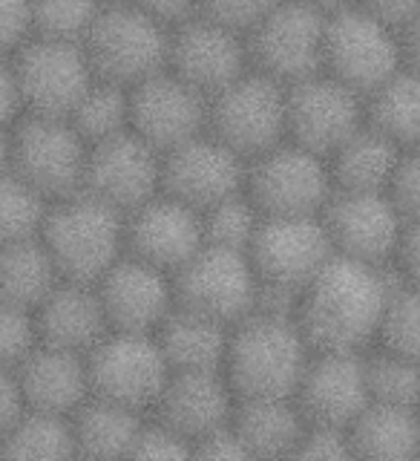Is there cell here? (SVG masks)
Segmentation results:
<instances>
[{"mask_svg": "<svg viewBox=\"0 0 420 461\" xmlns=\"http://www.w3.org/2000/svg\"><path fill=\"white\" fill-rule=\"evenodd\" d=\"M144 412L90 395L72 412V436L78 456L90 458H130Z\"/></svg>", "mask_w": 420, "mask_h": 461, "instance_id": "obj_30", "label": "cell"}, {"mask_svg": "<svg viewBox=\"0 0 420 461\" xmlns=\"http://www.w3.org/2000/svg\"><path fill=\"white\" fill-rule=\"evenodd\" d=\"M124 242L127 254L176 274L208 242L205 220L199 208L162 191L124 216Z\"/></svg>", "mask_w": 420, "mask_h": 461, "instance_id": "obj_20", "label": "cell"}, {"mask_svg": "<svg viewBox=\"0 0 420 461\" xmlns=\"http://www.w3.org/2000/svg\"><path fill=\"white\" fill-rule=\"evenodd\" d=\"M245 191L263 216L323 213L335 194L326 156L285 139L248 162Z\"/></svg>", "mask_w": 420, "mask_h": 461, "instance_id": "obj_9", "label": "cell"}, {"mask_svg": "<svg viewBox=\"0 0 420 461\" xmlns=\"http://www.w3.org/2000/svg\"><path fill=\"white\" fill-rule=\"evenodd\" d=\"M400 153L403 148L366 122L326 158L335 191H389Z\"/></svg>", "mask_w": 420, "mask_h": 461, "instance_id": "obj_28", "label": "cell"}, {"mask_svg": "<svg viewBox=\"0 0 420 461\" xmlns=\"http://www.w3.org/2000/svg\"><path fill=\"white\" fill-rule=\"evenodd\" d=\"M366 122L409 150L420 144V72L403 64L366 95Z\"/></svg>", "mask_w": 420, "mask_h": 461, "instance_id": "obj_32", "label": "cell"}, {"mask_svg": "<svg viewBox=\"0 0 420 461\" xmlns=\"http://www.w3.org/2000/svg\"><path fill=\"white\" fill-rule=\"evenodd\" d=\"M167 69L210 98L251 69L248 38L208 14H193L173 26Z\"/></svg>", "mask_w": 420, "mask_h": 461, "instance_id": "obj_18", "label": "cell"}, {"mask_svg": "<svg viewBox=\"0 0 420 461\" xmlns=\"http://www.w3.org/2000/svg\"><path fill=\"white\" fill-rule=\"evenodd\" d=\"M193 456H201V458H222V461H228V458H251L248 450H245L242 438H239V432L234 429V418H230V424L213 429L201 441H196Z\"/></svg>", "mask_w": 420, "mask_h": 461, "instance_id": "obj_47", "label": "cell"}, {"mask_svg": "<svg viewBox=\"0 0 420 461\" xmlns=\"http://www.w3.org/2000/svg\"><path fill=\"white\" fill-rule=\"evenodd\" d=\"M14 372H18V381L23 389L26 410L72 418V412L93 395L86 355L78 352L38 343Z\"/></svg>", "mask_w": 420, "mask_h": 461, "instance_id": "obj_25", "label": "cell"}, {"mask_svg": "<svg viewBox=\"0 0 420 461\" xmlns=\"http://www.w3.org/2000/svg\"><path fill=\"white\" fill-rule=\"evenodd\" d=\"M52 202L14 170L0 173V245L40 237Z\"/></svg>", "mask_w": 420, "mask_h": 461, "instance_id": "obj_36", "label": "cell"}, {"mask_svg": "<svg viewBox=\"0 0 420 461\" xmlns=\"http://www.w3.org/2000/svg\"><path fill=\"white\" fill-rule=\"evenodd\" d=\"M165 153L144 141L133 127L90 144L84 191L124 216L165 191Z\"/></svg>", "mask_w": 420, "mask_h": 461, "instance_id": "obj_14", "label": "cell"}, {"mask_svg": "<svg viewBox=\"0 0 420 461\" xmlns=\"http://www.w3.org/2000/svg\"><path fill=\"white\" fill-rule=\"evenodd\" d=\"M93 395L147 415L170 378V364L156 331L110 329L86 352Z\"/></svg>", "mask_w": 420, "mask_h": 461, "instance_id": "obj_5", "label": "cell"}, {"mask_svg": "<svg viewBox=\"0 0 420 461\" xmlns=\"http://www.w3.org/2000/svg\"><path fill=\"white\" fill-rule=\"evenodd\" d=\"M294 398L308 424L349 429L371 401L363 352L314 349Z\"/></svg>", "mask_w": 420, "mask_h": 461, "instance_id": "obj_21", "label": "cell"}, {"mask_svg": "<svg viewBox=\"0 0 420 461\" xmlns=\"http://www.w3.org/2000/svg\"><path fill=\"white\" fill-rule=\"evenodd\" d=\"M311 355L294 317L251 312L230 329L225 375L237 398H294Z\"/></svg>", "mask_w": 420, "mask_h": 461, "instance_id": "obj_2", "label": "cell"}, {"mask_svg": "<svg viewBox=\"0 0 420 461\" xmlns=\"http://www.w3.org/2000/svg\"><path fill=\"white\" fill-rule=\"evenodd\" d=\"M277 4L280 0H201L199 14H208V18L237 29V32L248 38L251 29Z\"/></svg>", "mask_w": 420, "mask_h": 461, "instance_id": "obj_43", "label": "cell"}, {"mask_svg": "<svg viewBox=\"0 0 420 461\" xmlns=\"http://www.w3.org/2000/svg\"><path fill=\"white\" fill-rule=\"evenodd\" d=\"M32 38V0H0V52H14Z\"/></svg>", "mask_w": 420, "mask_h": 461, "instance_id": "obj_45", "label": "cell"}, {"mask_svg": "<svg viewBox=\"0 0 420 461\" xmlns=\"http://www.w3.org/2000/svg\"><path fill=\"white\" fill-rule=\"evenodd\" d=\"M61 280V271L40 237L0 245V300L35 312Z\"/></svg>", "mask_w": 420, "mask_h": 461, "instance_id": "obj_31", "label": "cell"}, {"mask_svg": "<svg viewBox=\"0 0 420 461\" xmlns=\"http://www.w3.org/2000/svg\"><path fill=\"white\" fill-rule=\"evenodd\" d=\"M395 268L400 274V280L420 285V220L407 222V230H403L400 249L395 257Z\"/></svg>", "mask_w": 420, "mask_h": 461, "instance_id": "obj_50", "label": "cell"}, {"mask_svg": "<svg viewBox=\"0 0 420 461\" xmlns=\"http://www.w3.org/2000/svg\"><path fill=\"white\" fill-rule=\"evenodd\" d=\"M294 456L297 458H352L354 453H352L349 429L308 424Z\"/></svg>", "mask_w": 420, "mask_h": 461, "instance_id": "obj_44", "label": "cell"}, {"mask_svg": "<svg viewBox=\"0 0 420 461\" xmlns=\"http://www.w3.org/2000/svg\"><path fill=\"white\" fill-rule=\"evenodd\" d=\"M363 124L366 95L328 72L288 84V139L302 148L328 158Z\"/></svg>", "mask_w": 420, "mask_h": 461, "instance_id": "obj_15", "label": "cell"}, {"mask_svg": "<svg viewBox=\"0 0 420 461\" xmlns=\"http://www.w3.org/2000/svg\"><path fill=\"white\" fill-rule=\"evenodd\" d=\"M26 412V398L14 369H0V441L9 436V429L18 424Z\"/></svg>", "mask_w": 420, "mask_h": 461, "instance_id": "obj_48", "label": "cell"}, {"mask_svg": "<svg viewBox=\"0 0 420 461\" xmlns=\"http://www.w3.org/2000/svg\"><path fill=\"white\" fill-rule=\"evenodd\" d=\"M86 158L90 141L69 119L23 113L12 127V170L49 202L84 191Z\"/></svg>", "mask_w": 420, "mask_h": 461, "instance_id": "obj_7", "label": "cell"}, {"mask_svg": "<svg viewBox=\"0 0 420 461\" xmlns=\"http://www.w3.org/2000/svg\"><path fill=\"white\" fill-rule=\"evenodd\" d=\"M403 38V64L420 72V14L400 32Z\"/></svg>", "mask_w": 420, "mask_h": 461, "instance_id": "obj_52", "label": "cell"}, {"mask_svg": "<svg viewBox=\"0 0 420 461\" xmlns=\"http://www.w3.org/2000/svg\"><path fill=\"white\" fill-rule=\"evenodd\" d=\"M38 343L35 312L0 300V369H18Z\"/></svg>", "mask_w": 420, "mask_h": 461, "instance_id": "obj_40", "label": "cell"}, {"mask_svg": "<svg viewBox=\"0 0 420 461\" xmlns=\"http://www.w3.org/2000/svg\"><path fill=\"white\" fill-rule=\"evenodd\" d=\"M191 456H193V444L182 432L165 424L162 418L144 415L130 458H191Z\"/></svg>", "mask_w": 420, "mask_h": 461, "instance_id": "obj_41", "label": "cell"}, {"mask_svg": "<svg viewBox=\"0 0 420 461\" xmlns=\"http://www.w3.org/2000/svg\"><path fill=\"white\" fill-rule=\"evenodd\" d=\"M110 329L156 331L176 306L173 274L133 254H121L104 277L95 280Z\"/></svg>", "mask_w": 420, "mask_h": 461, "instance_id": "obj_22", "label": "cell"}, {"mask_svg": "<svg viewBox=\"0 0 420 461\" xmlns=\"http://www.w3.org/2000/svg\"><path fill=\"white\" fill-rule=\"evenodd\" d=\"M173 292L179 306L237 326L256 306L259 277L248 251L205 242L173 274Z\"/></svg>", "mask_w": 420, "mask_h": 461, "instance_id": "obj_12", "label": "cell"}, {"mask_svg": "<svg viewBox=\"0 0 420 461\" xmlns=\"http://www.w3.org/2000/svg\"><path fill=\"white\" fill-rule=\"evenodd\" d=\"M201 220H205V240L210 245L248 251L259 230V222H263V211L256 208L248 191H239L201 211Z\"/></svg>", "mask_w": 420, "mask_h": 461, "instance_id": "obj_37", "label": "cell"}, {"mask_svg": "<svg viewBox=\"0 0 420 461\" xmlns=\"http://www.w3.org/2000/svg\"><path fill=\"white\" fill-rule=\"evenodd\" d=\"M237 393L222 369H170V378L147 415L162 418L196 447L208 432L230 424Z\"/></svg>", "mask_w": 420, "mask_h": 461, "instance_id": "obj_23", "label": "cell"}, {"mask_svg": "<svg viewBox=\"0 0 420 461\" xmlns=\"http://www.w3.org/2000/svg\"><path fill=\"white\" fill-rule=\"evenodd\" d=\"M0 456L6 458H72L78 456L76 436H72V418L26 410L18 424L9 429V436L0 441Z\"/></svg>", "mask_w": 420, "mask_h": 461, "instance_id": "obj_33", "label": "cell"}, {"mask_svg": "<svg viewBox=\"0 0 420 461\" xmlns=\"http://www.w3.org/2000/svg\"><path fill=\"white\" fill-rule=\"evenodd\" d=\"M400 274L392 266L335 254L302 288L297 323L311 349L366 352L378 343L383 312Z\"/></svg>", "mask_w": 420, "mask_h": 461, "instance_id": "obj_1", "label": "cell"}, {"mask_svg": "<svg viewBox=\"0 0 420 461\" xmlns=\"http://www.w3.org/2000/svg\"><path fill=\"white\" fill-rule=\"evenodd\" d=\"M38 340L55 349L86 355L110 331L95 283L61 280L35 309Z\"/></svg>", "mask_w": 420, "mask_h": 461, "instance_id": "obj_24", "label": "cell"}, {"mask_svg": "<svg viewBox=\"0 0 420 461\" xmlns=\"http://www.w3.org/2000/svg\"><path fill=\"white\" fill-rule=\"evenodd\" d=\"M173 29L130 0H107L84 38L98 78L136 86L167 69Z\"/></svg>", "mask_w": 420, "mask_h": 461, "instance_id": "obj_4", "label": "cell"}, {"mask_svg": "<svg viewBox=\"0 0 420 461\" xmlns=\"http://www.w3.org/2000/svg\"><path fill=\"white\" fill-rule=\"evenodd\" d=\"M208 130L251 162L288 139V86L251 67L210 95Z\"/></svg>", "mask_w": 420, "mask_h": 461, "instance_id": "obj_6", "label": "cell"}, {"mask_svg": "<svg viewBox=\"0 0 420 461\" xmlns=\"http://www.w3.org/2000/svg\"><path fill=\"white\" fill-rule=\"evenodd\" d=\"M40 240L64 280L95 283L127 251L124 213L93 194L78 191L52 202Z\"/></svg>", "mask_w": 420, "mask_h": 461, "instance_id": "obj_3", "label": "cell"}, {"mask_svg": "<svg viewBox=\"0 0 420 461\" xmlns=\"http://www.w3.org/2000/svg\"><path fill=\"white\" fill-rule=\"evenodd\" d=\"M306 4L317 6V9H323V12H337L343 6H352L354 0H306Z\"/></svg>", "mask_w": 420, "mask_h": 461, "instance_id": "obj_54", "label": "cell"}, {"mask_svg": "<svg viewBox=\"0 0 420 461\" xmlns=\"http://www.w3.org/2000/svg\"><path fill=\"white\" fill-rule=\"evenodd\" d=\"M69 122L90 144L121 133L130 127V86L95 78L78 107L72 110Z\"/></svg>", "mask_w": 420, "mask_h": 461, "instance_id": "obj_35", "label": "cell"}, {"mask_svg": "<svg viewBox=\"0 0 420 461\" xmlns=\"http://www.w3.org/2000/svg\"><path fill=\"white\" fill-rule=\"evenodd\" d=\"M326 21L306 0H280L248 32L251 67L285 86L323 72Z\"/></svg>", "mask_w": 420, "mask_h": 461, "instance_id": "obj_11", "label": "cell"}, {"mask_svg": "<svg viewBox=\"0 0 420 461\" xmlns=\"http://www.w3.org/2000/svg\"><path fill=\"white\" fill-rule=\"evenodd\" d=\"M374 346L420 360V285L400 280L389 294L380 335Z\"/></svg>", "mask_w": 420, "mask_h": 461, "instance_id": "obj_38", "label": "cell"}, {"mask_svg": "<svg viewBox=\"0 0 420 461\" xmlns=\"http://www.w3.org/2000/svg\"><path fill=\"white\" fill-rule=\"evenodd\" d=\"M306 427L297 398H237L234 429L251 458L294 456Z\"/></svg>", "mask_w": 420, "mask_h": 461, "instance_id": "obj_26", "label": "cell"}, {"mask_svg": "<svg viewBox=\"0 0 420 461\" xmlns=\"http://www.w3.org/2000/svg\"><path fill=\"white\" fill-rule=\"evenodd\" d=\"M23 110L32 115L69 119L84 93L98 78L81 41L32 35L12 52Z\"/></svg>", "mask_w": 420, "mask_h": 461, "instance_id": "obj_10", "label": "cell"}, {"mask_svg": "<svg viewBox=\"0 0 420 461\" xmlns=\"http://www.w3.org/2000/svg\"><path fill=\"white\" fill-rule=\"evenodd\" d=\"M230 329L216 317L173 306L165 323L156 329V338L167 357L170 369H222L230 346Z\"/></svg>", "mask_w": 420, "mask_h": 461, "instance_id": "obj_27", "label": "cell"}, {"mask_svg": "<svg viewBox=\"0 0 420 461\" xmlns=\"http://www.w3.org/2000/svg\"><path fill=\"white\" fill-rule=\"evenodd\" d=\"M335 251L371 266H392L407 220L386 191H335L323 208Z\"/></svg>", "mask_w": 420, "mask_h": 461, "instance_id": "obj_16", "label": "cell"}, {"mask_svg": "<svg viewBox=\"0 0 420 461\" xmlns=\"http://www.w3.org/2000/svg\"><path fill=\"white\" fill-rule=\"evenodd\" d=\"M352 453L360 458L398 461L420 456V410L369 401L349 427Z\"/></svg>", "mask_w": 420, "mask_h": 461, "instance_id": "obj_29", "label": "cell"}, {"mask_svg": "<svg viewBox=\"0 0 420 461\" xmlns=\"http://www.w3.org/2000/svg\"><path fill=\"white\" fill-rule=\"evenodd\" d=\"M245 179H248V158L228 148L210 130L165 153V191L199 211L245 191Z\"/></svg>", "mask_w": 420, "mask_h": 461, "instance_id": "obj_19", "label": "cell"}, {"mask_svg": "<svg viewBox=\"0 0 420 461\" xmlns=\"http://www.w3.org/2000/svg\"><path fill=\"white\" fill-rule=\"evenodd\" d=\"M363 360L371 401L420 410V360L386 346H371L363 352Z\"/></svg>", "mask_w": 420, "mask_h": 461, "instance_id": "obj_34", "label": "cell"}, {"mask_svg": "<svg viewBox=\"0 0 420 461\" xmlns=\"http://www.w3.org/2000/svg\"><path fill=\"white\" fill-rule=\"evenodd\" d=\"M354 4L371 12L383 23L395 26L398 32H403L420 14V0H354Z\"/></svg>", "mask_w": 420, "mask_h": 461, "instance_id": "obj_49", "label": "cell"}, {"mask_svg": "<svg viewBox=\"0 0 420 461\" xmlns=\"http://www.w3.org/2000/svg\"><path fill=\"white\" fill-rule=\"evenodd\" d=\"M403 67V38L395 26L374 18L363 6L328 12L323 72L369 95Z\"/></svg>", "mask_w": 420, "mask_h": 461, "instance_id": "obj_8", "label": "cell"}, {"mask_svg": "<svg viewBox=\"0 0 420 461\" xmlns=\"http://www.w3.org/2000/svg\"><path fill=\"white\" fill-rule=\"evenodd\" d=\"M23 95L18 84V72H14L12 52H0V127L18 124L23 115Z\"/></svg>", "mask_w": 420, "mask_h": 461, "instance_id": "obj_46", "label": "cell"}, {"mask_svg": "<svg viewBox=\"0 0 420 461\" xmlns=\"http://www.w3.org/2000/svg\"><path fill=\"white\" fill-rule=\"evenodd\" d=\"M389 196L395 208L403 213V220H420V144L400 153V162L395 167V176L389 182Z\"/></svg>", "mask_w": 420, "mask_h": 461, "instance_id": "obj_42", "label": "cell"}, {"mask_svg": "<svg viewBox=\"0 0 420 461\" xmlns=\"http://www.w3.org/2000/svg\"><path fill=\"white\" fill-rule=\"evenodd\" d=\"M248 254L259 283L302 292L337 251L331 245L323 213H297L263 216Z\"/></svg>", "mask_w": 420, "mask_h": 461, "instance_id": "obj_13", "label": "cell"}, {"mask_svg": "<svg viewBox=\"0 0 420 461\" xmlns=\"http://www.w3.org/2000/svg\"><path fill=\"white\" fill-rule=\"evenodd\" d=\"M130 4H136L139 9L153 14L156 21L167 23L170 29L193 18L201 9V0H130Z\"/></svg>", "mask_w": 420, "mask_h": 461, "instance_id": "obj_51", "label": "cell"}, {"mask_svg": "<svg viewBox=\"0 0 420 461\" xmlns=\"http://www.w3.org/2000/svg\"><path fill=\"white\" fill-rule=\"evenodd\" d=\"M12 127H0V173L12 170Z\"/></svg>", "mask_w": 420, "mask_h": 461, "instance_id": "obj_53", "label": "cell"}, {"mask_svg": "<svg viewBox=\"0 0 420 461\" xmlns=\"http://www.w3.org/2000/svg\"><path fill=\"white\" fill-rule=\"evenodd\" d=\"M210 98L173 69L130 86V127L156 150H173L208 130Z\"/></svg>", "mask_w": 420, "mask_h": 461, "instance_id": "obj_17", "label": "cell"}, {"mask_svg": "<svg viewBox=\"0 0 420 461\" xmlns=\"http://www.w3.org/2000/svg\"><path fill=\"white\" fill-rule=\"evenodd\" d=\"M107 0H32V35L81 41Z\"/></svg>", "mask_w": 420, "mask_h": 461, "instance_id": "obj_39", "label": "cell"}]
</instances>
